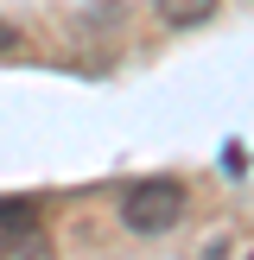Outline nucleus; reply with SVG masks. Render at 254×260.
<instances>
[{"label": "nucleus", "mask_w": 254, "mask_h": 260, "mask_svg": "<svg viewBox=\"0 0 254 260\" xmlns=\"http://www.w3.org/2000/svg\"><path fill=\"white\" fill-rule=\"evenodd\" d=\"M178 216H184V184L178 178H140L121 197V222L134 235H165V229H178Z\"/></svg>", "instance_id": "obj_1"}, {"label": "nucleus", "mask_w": 254, "mask_h": 260, "mask_svg": "<svg viewBox=\"0 0 254 260\" xmlns=\"http://www.w3.org/2000/svg\"><path fill=\"white\" fill-rule=\"evenodd\" d=\"M223 0H159V19L165 25H210Z\"/></svg>", "instance_id": "obj_2"}, {"label": "nucleus", "mask_w": 254, "mask_h": 260, "mask_svg": "<svg viewBox=\"0 0 254 260\" xmlns=\"http://www.w3.org/2000/svg\"><path fill=\"white\" fill-rule=\"evenodd\" d=\"M0 260H57V254H51V241L38 229H19V235L0 241Z\"/></svg>", "instance_id": "obj_3"}, {"label": "nucleus", "mask_w": 254, "mask_h": 260, "mask_svg": "<svg viewBox=\"0 0 254 260\" xmlns=\"http://www.w3.org/2000/svg\"><path fill=\"white\" fill-rule=\"evenodd\" d=\"M38 229V197H0V235Z\"/></svg>", "instance_id": "obj_4"}, {"label": "nucleus", "mask_w": 254, "mask_h": 260, "mask_svg": "<svg viewBox=\"0 0 254 260\" xmlns=\"http://www.w3.org/2000/svg\"><path fill=\"white\" fill-rule=\"evenodd\" d=\"M241 165H248V146H229V152H223V172L241 178Z\"/></svg>", "instance_id": "obj_5"}, {"label": "nucleus", "mask_w": 254, "mask_h": 260, "mask_svg": "<svg viewBox=\"0 0 254 260\" xmlns=\"http://www.w3.org/2000/svg\"><path fill=\"white\" fill-rule=\"evenodd\" d=\"M13 45H19V25H13V19H0V57H7Z\"/></svg>", "instance_id": "obj_6"}]
</instances>
